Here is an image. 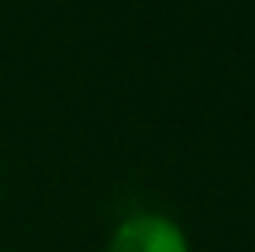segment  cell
<instances>
[{
	"mask_svg": "<svg viewBox=\"0 0 255 252\" xmlns=\"http://www.w3.org/2000/svg\"><path fill=\"white\" fill-rule=\"evenodd\" d=\"M107 252H190L183 228L166 214H134L118 225Z\"/></svg>",
	"mask_w": 255,
	"mask_h": 252,
	"instance_id": "6da1fadb",
	"label": "cell"
}]
</instances>
